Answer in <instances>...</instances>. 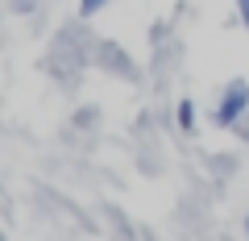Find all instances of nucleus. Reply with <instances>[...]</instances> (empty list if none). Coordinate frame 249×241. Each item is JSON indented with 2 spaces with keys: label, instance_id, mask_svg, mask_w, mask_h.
I'll list each match as a JSON object with an SVG mask.
<instances>
[{
  "label": "nucleus",
  "instance_id": "f257e3e1",
  "mask_svg": "<svg viewBox=\"0 0 249 241\" xmlns=\"http://www.w3.org/2000/svg\"><path fill=\"white\" fill-rule=\"evenodd\" d=\"M245 108H249V83H245V79H232V88H224L220 104H216L212 121H216L220 129H229V125H237V121H241Z\"/></svg>",
  "mask_w": 249,
  "mask_h": 241
},
{
  "label": "nucleus",
  "instance_id": "f03ea898",
  "mask_svg": "<svg viewBox=\"0 0 249 241\" xmlns=\"http://www.w3.org/2000/svg\"><path fill=\"white\" fill-rule=\"evenodd\" d=\"M178 129H187V133L196 129V104L191 100H178Z\"/></svg>",
  "mask_w": 249,
  "mask_h": 241
},
{
  "label": "nucleus",
  "instance_id": "7ed1b4c3",
  "mask_svg": "<svg viewBox=\"0 0 249 241\" xmlns=\"http://www.w3.org/2000/svg\"><path fill=\"white\" fill-rule=\"evenodd\" d=\"M104 4H108V0H79V13H83V17H91V13L104 9Z\"/></svg>",
  "mask_w": 249,
  "mask_h": 241
},
{
  "label": "nucleus",
  "instance_id": "20e7f679",
  "mask_svg": "<svg viewBox=\"0 0 249 241\" xmlns=\"http://www.w3.org/2000/svg\"><path fill=\"white\" fill-rule=\"evenodd\" d=\"M237 13H241V21L249 25V0H237Z\"/></svg>",
  "mask_w": 249,
  "mask_h": 241
},
{
  "label": "nucleus",
  "instance_id": "39448f33",
  "mask_svg": "<svg viewBox=\"0 0 249 241\" xmlns=\"http://www.w3.org/2000/svg\"><path fill=\"white\" fill-rule=\"evenodd\" d=\"M245 237H249V216H245Z\"/></svg>",
  "mask_w": 249,
  "mask_h": 241
}]
</instances>
